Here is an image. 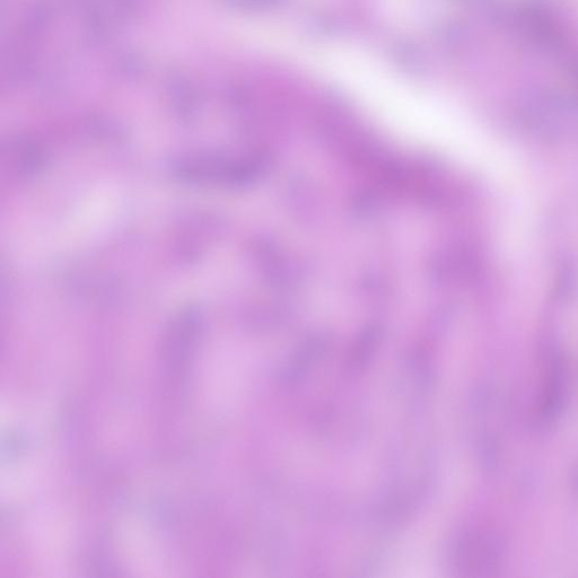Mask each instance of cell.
Instances as JSON below:
<instances>
[{"label": "cell", "instance_id": "6da1fadb", "mask_svg": "<svg viewBox=\"0 0 578 578\" xmlns=\"http://www.w3.org/2000/svg\"><path fill=\"white\" fill-rule=\"evenodd\" d=\"M203 329V317L195 306L182 310L175 317L164 338V359L171 372L179 373L185 369L189 358L197 345Z\"/></svg>", "mask_w": 578, "mask_h": 578}, {"label": "cell", "instance_id": "7a4b0ae2", "mask_svg": "<svg viewBox=\"0 0 578 578\" xmlns=\"http://www.w3.org/2000/svg\"><path fill=\"white\" fill-rule=\"evenodd\" d=\"M495 551H490L486 542L479 539L462 541L457 551V562L462 571H486L494 568Z\"/></svg>", "mask_w": 578, "mask_h": 578}]
</instances>
